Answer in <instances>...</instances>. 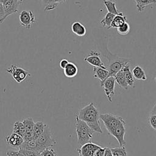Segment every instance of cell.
Instances as JSON below:
<instances>
[{
	"label": "cell",
	"mask_w": 156,
	"mask_h": 156,
	"mask_svg": "<svg viewBox=\"0 0 156 156\" xmlns=\"http://www.w3.org/2000/svg\"><path fill=\"white\" fill-rule=\"evenodd\" d=\"M107 131L118 141L120 146H125L126 142L124 138L126 134V121L119 116L105 113L99 115Z\"/></svg>",
	"instance_id": "1"
},
{
	"label": "cell",
	"mask_w": 156,
	"mask_h": 156,
	"mask_svg": "<svg viewBox=\"0 0 156 156\" xmlns=\"http://www.w3.org/2000/svg\"><path fill=\"white\" fill-rule=\"evenodd\" d=\"M77 117L83 121L94 132L102 133V130L100 124L99 113L98 108L93 102L85 106L76 113Z\"/></svg>",
	"instance_id": "2"
},
{
	"label": "cell",
	"mask_w": 156,
	"mask_h": 156,
	"mask_svg": "<svg viewBox=\"0 0 156 156\" xmlns=\"http://www.w3.org/2000/svg\"><path fill=\"white\" fill-rule=\"evenodd\" d=\"M104 57L108 60L106 67L108 71V77H115L118 71L121 70L126 65L131 62V60L129 58L121 57L116 54L111 53L107 48V51H105V54H104Z\"/></svg>",
	"instance_id": "3"
},
{
	"label": "cell",
	"mask_w": 156,
	"mask_h": 156,
	"mask_svg": "<svg viewBox=\"0 0 156 156\" xmlns=\"http://www.w3.org/2000/svg\"><path fill=\"white\" fill-rule=\"evenodd\" d=\"M76 132L77 136L78 144L82 146L87 143L91 142L93 134L94 132L83 121L75 115Z\"/></svg>",
	"instance_id": "4"
},
{
	"label": "cell",
	"mask_w": 156,
	"mask_h": 156,
	"mask_svg": "<svg viewBox=\"0 0 156 156\" xmlns=\"http://www.w3.org/2000/svg\"><path fill=\"white\" fill-rule=\"evenodd\" d=\"M38 152L40 154L44 150L54 146L57 142L53 137L49 127L46 124L43 133L36 140Z\"/></svg>",
	"instance_id": "5"
},
{
	"label": "cell",
	"mask_w": 156,
	"mask_h": 156,
	"mask_svg": "<svg viewBox=\"0 0 156 156\" xmlns=\"http://www.w3.org/2000/svg\"><path fill=\"white\" fill-rule=\"evenodd\" d=\"M6 72L10 74L13 79L18 83H21L24 81L27 76L31 75L27 71L15 65H11L7 68Z\"/></svg>",
	"instance_id": "6"
},
{
	"label": "cell",
	"mask_w": 156,
	"mask_h": 156,
	"mask_svg": "<svg viewBox=\"0 0 156 156\" xmlns=\"http://www.w3.org/2000/svg\"><path fill=\"white\" fill-rule=\"evenodd\" d=\"M23 0H9L3 4V7L5 12L4 17L0 20V24H2L7 18L13 14L18 12V8L22 4Z\"/></svg>",
	"instance_id": "7"
},
{
	"label": "cell",
	"mask_w": 156,
	"mask_h": 156,
	"mask_svg": "<svg viewBox=\"0 0 156 156\" xmlns=\"http://www.w3.org/2000/svg\"><path fill=\"white\" fill-rule=\"evenodd\" d=\"M20 23L22 27L30 29L35 22V18L33 12L30 10H23L20 13Z\"/></svg>",
	"instance_id": "8"
},
{
	"label": "cell",
	"mask_w": 156,
	"mask_h": 156,
	"mask_svg": "<svg viewBox=\"0 0 156 156\" xmlns=\"http://www.w3.org/2000/svg\"><path fill=\"white\" fill-rule=\"evenodd\" d=\"M100 55L101 53L98 51L96 50H90V54L84 58L83 61L93 66V67H99L103 69H107V67L103 63Z\"/></svg>",
	"instance_id": "9"
},
{
	"label": "cell",
	"mask_w": 156,
	"mask_h": 156,
	"mask_svg": "<svg viewBox=\"0 0 156 156\" xmlns=\"http://www.w3.org/2000/svg\"><path fill=\"white\" fill-rule=\"evenodd\" d=\"M115 77L110 76L107 77L104 82L101 85L103 88L104 93L109 102L112 101V98L115 95Z\"/></svg>",
	"instance_id": "10"
},
{
	"label": "cell",
	"mask_w": 156,
	"mask_h": 156,
	"mask_svg": "<svg viewBox=\"0 0 156 156\" xmlns=\"http://www.w3.org/2000/svg\"><path fill=\"white\" fill-rule=\"evenodd\" d=\"M101 147L92 142L87 143L77 149L79 156H94L95 152Z\"/></svg>",
	"instance_id": "11"
},
{
	"label": "cell",
	"mask_w": 156,
	"mask_h": 156,
	"mask_svg": "<svg viewBox=\"0 0 156 156\" xmlns=\"http://www.w3.org/2000/svg\"><path fill=\"white\" fill-rule=\"evenodd\" d=\"M22 122L25 128V132L23 136L24 141H27L33 140L32 132L35 124L33 119L30 117H28L24 119Z\"/></svg>",
	"instance_id": "12"
},
{
	"label": "cell",
	"mask_w": 156,
	"mask_h": 156,
	"mask_svg": "<svg viewBox=\"0 0 156 156\" xmlns=\"http://www.w3.org/2000/svg\"><path fill=\"white\" fill-rule=\"evenodd\" d=\"M5 141L7 145L15 148H19L24 142L23 137L15 133L7 136L5 138Z\"/></svg>",
	"instance_id": "13"
},
{
	"label": "cell",
	"mask_w": 156,
	"mask_h": 156,
	"mask_svg": "<svg viewBox=\"0 0 156 156\" xmlns=\"http://www.w3.org/2000/svg\"><path fill=\"white\" fill-rule=\"evenodd\" d=\"M108 71L107 69H103L99 67H93V77L99 80L100 84L104 82V80L108 77Z\"/></svg>",
	"instance_id": "14"
},
{
	"label": "cell",
	"mask_w": 156,
	"mask_h": 156,
	"mask_svg": "<svg viewBox=\"0 0 156 156\" xmlns=\"http://www.w3.org/2000/svg\"><path fill=\"white\" fill-rule=\"evenodd\" d=\"M71 29L73 33L78 37H83L87 34L86 27L79 21L73 22L71 26Z\"/></svg>",
	"instance_id": "15"
},
{
	"label": "cell",
	"mask_w": 156,
	"mask_h": 156,
	"mask_svg": "<svg viewBox=\"0 0 156 156\" xmlns=\"http://www.w3.org/2000/svg\"><path fill=\"white\" fill-rule=\"evenodd\" d=\"M78 73V68L77 65L73 63L69 62L63 69V73L66 77L73 78Z\"/></svg>",
	"instance_id": "16"
},
{
	"label": "cell",
	"mask_w": 156,
	"mask_h": 156,
	"mask_svg": "<svg viewBox=\"0 0 156 156\" xmlns=\"http://www.w3.org/2000/svg\"><path fill=\"white\" fill-rule=\"evenodd\" d=\"M122 70L123 71L126 80L129 87H133L135 80H134V77L133 76L132 71L130 70V66L129 63H127V65H126L122 68Z\"/></svg>",
	"instance_id": "17"
},
{
	"label": "cell",
	"mask_w": 156,
	"mask_h": 156,
	"mask_svg": "<svg viewBox=\"0 0 156 156\" xmlns=\"http://www.w3.org/2000/svg\"><path fill=\"white\" fill-rule=\"evenodd\" d=\"M103 4L105 5L108 12L112 13L115 15H122L123 13L118 10L116 7V2L113 0H103Z\"/></svg>",
	"instance_id": "18"
},
{
	"label": "cell",
	"mask_w": 156,
	"mask_h": 156,
	"mask_svg": "<svg viewBox=\"0 0 156 156\" xmlns=\"http://www.w3.org/2000/svg\"><path fill=\"white\" fill-rule=\"evenodd\" d=\"M46 126V124L42 121H38L35 123L32 132L33 140H37L43 133Z\"/></svg>",
	"instance_id": "19"
},
{
	"label": "cell",
	"mask_w": 156,
	"mask_h": 156,
	"mask_svg": "<svg viewBox=\"0 0 156 156\" xmlns=\"http://www.w3.org/2000/svg\"><path fill=\"white\" fill-rule=\"evenodd\" d=\"M134 79L140 80H146L147 79L144 70L140 65H136L132 71Z\"/></svg>",
	"instance_id": "20"
},
{
	"label": "cell",
	"mask_w": 156,
	"mask_h": 156,
	"mask_svg": "<svg viewBox=\"0 0 156 156\" xmlns=\"http://www.w3.org/2000/svg\"><path fill=\"white\" fill-rule=\"evenodd\" d=\"M115 81L117 82V83L118 84V85L122 88L123 89L125 90H127L128 88L129 87L124 77V73L122 70H120L119 71H118L116 75L115 76Z\"/></svg>",
	"instance_id": "21"
},
{
	"label": "cell",
	"mask_w": 156,
	"mask_h": 156,
	"mask_svg": "<svg viewBox=\"0 0 156 156\" xmlns=\"http://www.w3.org/2000/svg\"><path fill=\"white\" fill-rule=\"evenodd\" d=\"M19 149L27 151H33L38 152L36 140H32L27 141H24L19 147Z\"/></svg>",
	"instance_id": "22"
},
{
	"label": "cell",
	"mask_w": 156,
	"mask_h": 156,
	"mask_svg": "<svg viewBox=\"0 0 156 156\" xmlns=\"http://www.w3.org/2000/svg\"><path fill=\"white\" fill-rule=\"evenodd\" d=\"M127 17L124 14L115 15L111 24V28H118L125 22H127Z\"/></svg>",
	"instance_id": "23"
},
{
	"label": "cell",
	"mask_w": 156,
	"mask_h": 156,
	"mask_svg": "<svg viewBox=\"0 0 156 156\" xmlns=\"http://www.w3.org/2000/svg\"><path fill=\"white\" fill-rule=\"evenodd\" d=\"M115 15L110 13L109 12H107L104 18L100 21V24L102 26V27H105L107 29H109L111 28V24L113 21V18L115 17Z\"/></svg>",
	"instance_id": "24"
},
{
	"label": "cell",
	"mask_w": 156,
	"mask_h": 156,
	"mask_svg": "<svg viewBox=\"0 0 156 156\" xmlns=\"http://www.w3.org/2000/svg\"><path fill=\"white\" fill-rule=\"evenodd\" d=\"M136 4V9L138 12H142L146 5L156 3V0H133Z\"/></svg>",
	"instance_id": "25"
},
{
	"label": "cell",
	"mask_w": 156,
	"mask_h": 156,
	"mask_svg": "<svg viewBox=\"0 0 156 156\" xmlns=\"http://www.w3.org/2000/svg\"><path fill=\"white\" fill-rule=\"evenodd\" d=\"M25 132V128L23 122L20 121H16L13 124V133H16L23 137Z\"/></svg>",
	"instance_id": "26"
},
{
	"label": "cell",
	"mask_w": 156,
	"mask_h": 156,
	"mask_svg": "<svg viewBox=\"0 0 156 156\" xmlns=\"http://www.w3.org/2000/svg\"><path fill=\"white\" fill-rule=\"evenodd\" d=\"M41 1L44 5V10L46 12L54 10L56 9L58 5L55 2L54 0H41Z\"/></svg>",
	"instance_id": "27"
},
{
	"label": "cell",
	"mask_w": 156,
	"mask_h": 156,
	"mask_svg": "<svg viewBox=\"0 0 156 156\" xmlns=\"http://www.w3.org/2000/svg\"><path fill=\"white\" fill-rule=\"evenodd\" d=\"M113 156H127L126 147L119 146L118 147L110 148Z\"/></svg>",
	"instance_id": "28"
},
{
	"label": "cell",
	"mask_w": 156,
	"mask_h": 156,
	"mask_svg": "<svg viewBox=\"0 0 156 156\" xmlns=\"http://www.w3.org/2000/svg\"><path fill=\"white\" fill-rule=\"evenodd\" d=\"M130 29V25L127 22H125L124 24L117 28V31L119 34L121 35H126L129 33Z\"/></svg>",
	"instance_id": "29"
},
{
	"label": "cell",
	"mask_w": 156,
	"mask_h": 156,
	"mask_svg": "<svg viewBox=\"0 0 156 156\" xmlns=\"http://www.w3.org/2000/svg\"><path fill=\"white\" fill-rule=\"evenodd\" d=\"M40 155L41 156H57L55 151L51 148H48L44 150L43 152L40 153Z\"/></svg>",
	"instance_id": "30"
},
{
	"label": "cell",
	"mask_w": 156,
	"mask_h": 156,
	"mask_svg": "<svg viewBox=\"0 0 156 156\" xmlns=\"http://www.w3.org/2000/svg\"><path fill=\"white\" fill-rule=\"evenodd\" d=\"M19 151H20L22 153H23L26 156H41L40 153L35 151H27V150H24L21 149H19Z\"/></svg>",
	"instance_id": "31"
},
{
	"label": "cell",
	"mask_w": 156,
	"mask_h": 156,
	"mask_svg": "<svg viewBox=\"0 0 156 156\" xmlns=\"http://www.w3.org/2000/svg\"><path fill=\"white\" fill-rule=\"evenodd\" d=\"M7 156H26L20 151H13L9 150L6 152Z\"/></svg>",
	"instance_id": "32"
},
{
	"label": "cell",
	"mask_w": 156,
	"mask_h": 156,
	"mask_svg": "<svg viewBox=\"0 0 156 156\" xmlns=\"http://www.w3.org/2000/svg\"><path fill=\"white\" fill-rule=\"evenodd\" d=\"M149 122L152 128L156 130V115H151L149 118Z\"/></svg>",
	"instance_id": "33"
},
{
	"label": "cell",
	"mask_w": 156,
	"mask_h": 156,
	"mask_svg": "<svg viewBox=\"0 0 156 156\" xmlns=\"http://www.w3.org/2000/svg\"><path fill=\"white\" fill-rule=\"evenodd\" d=\"M105 147H100L94 153V156H104L105 153Z\"/></svg>",
	"instance_id": "34"
},
{
	"label": "cell",
	"mask_w": 156,
	"mask_h": 156,
	"mask_svg": "<svg viewBox=\"0 0 156 156\" xmlns=\"http://www.w3.org/2000/svg\"><path fill=\"white\" fill-rule=\"evenodd\" d=\"M68 63H69V62H68V60L65 59V58H64V59H62V60H60V63H59L60 67L61 68H62V69H64V68L66 67V66L68 65Z\"/></svg>",
	"instance_id": "35"
},
{
	"label": "cell",
	"mask_w": 156,
	"mask_h": 156,
	"mask_svg": "<svg viewBox=\"0 0 156 156\" xmlns=\"http://www.w3.org/2000/svg\"><path fill=\"white\" fill-rule=\"evenodd\" d=\"M104 156H113L112 151H111L110 147H105V153H104Z\"/></svg>",
	"instance_id": "36"
},
{
	"label": "cell",
	"mask_w": 156,
	"mask_h": 156,
	"mask_svg": "<svg viewBox=\"0 0 156 156\" xmlns=\"http://www.w3.org/2000/svg\"><path fill=\"white\" fill-rule=\"evenodd\" d=\"M5 15L4 7H3V4L0 2V20L2 19Z\"/></svg>",
	"instance_id": "37"
},
{
	"label": "cell",
	"mask_w": 156,
	"mask_h": 156,
	"mask_svg": "<svg viewBox=\"0 0 156 156\" xmlns=\"http://www.w3.org/2000/svg\"><path fill=\"white\" fill-rule=\"evenodd\" d=\"M151 115H156V104L154 105L153 108L151 111Z\"/></svg>",
	"instance_id": "38"
},
{
	"label": "cell",
	"mask_w": 156,
	"mask_h": 156,
	"mask_svg": "<svg viewBox=\"0 0 156 156\" xmlns=\"http://www.w3.org/2000/svg\"><path fill=\"white\" fill-rule=\"evenodd\" d=\"M67 0H54L55 2L57 4H62L63 2H65Z\"/></svg>",
	"instance_id": "39"
},
{
	"label": "cell",
	"mask_w": 156,
	"mask_h": 156,
	"mask_svg": "<svg viewBox=\"0 0 156 156\" xmlns=\"http://www.w3.org/2000/svg\"><path fill=\"white\" fill-rule=\"evenodd\" d=\"M7 1H9V0H0V2L2 3V4H4V2H7Z\"/></svg>",
	"instance_id": "40"
},
{
	"label": "cell",
	"mask_w": 156,
	"mask_h": 156,
	"mask_svg": "<svg viewBox=\"0 0 156 156\" xmlns=\"http://www.w3.org/2000/svg\"><path fill=\"white\" fill-rule=\"evenodd\" d=\"M155 82H156V77H155Z\"/></svg>",
	"instance_id": "41"
}]
</instances>
